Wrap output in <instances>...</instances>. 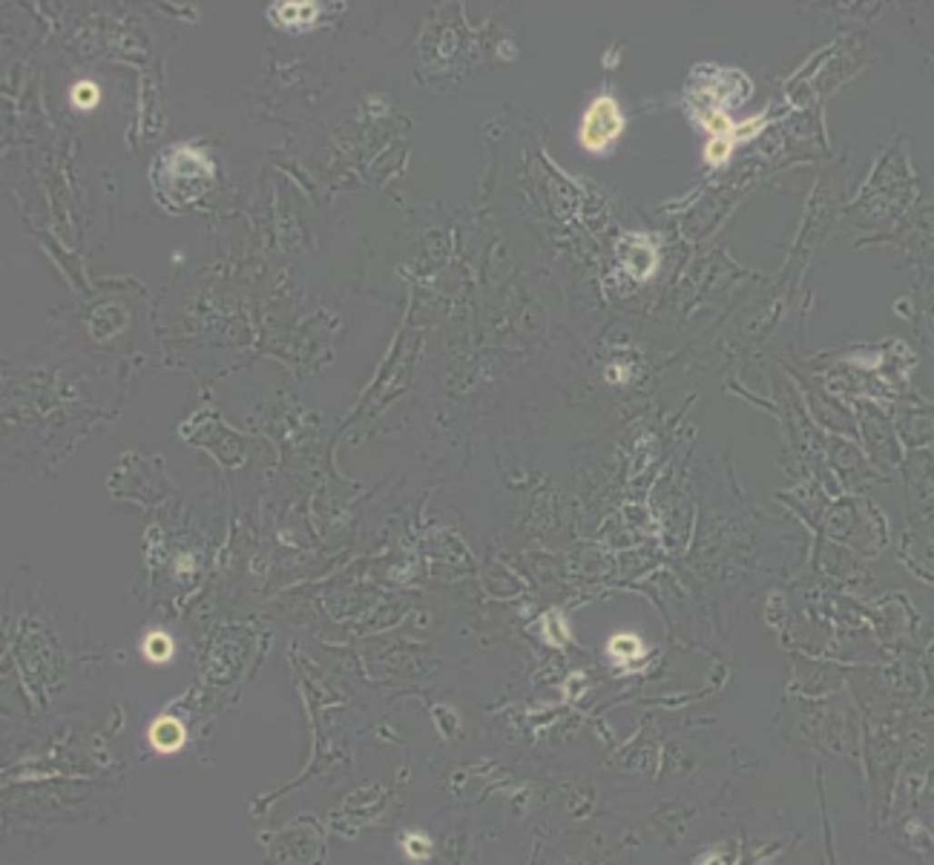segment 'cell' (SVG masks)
<instances>
[{
	"label": "cell",
	"mask_w": 934,
	"mask_h": 865,
	"mask_svg": "<svg viewBox=\"0 0 934 865\" xmlns=\"http://www.w3.org/2000/svg\"><path fill=\"white\" fill-rule=\"evenodd\" d=\"M155 170H167V184H170L167 199H182V202H190V199L199 196V193L190 187V179L204 184V187H210V179H214V164L207 162V155H202L196 150H187V147L164 150L162 155H158Z\"/></svg>",
	"instance_id": "obj_1"
},
{
	"label": "cell",
	"mask_w": 934,
	"mask_h": 865,
	"mask_svg": "<svg viewBox=\"0 0 934 865\" xmlns=\"http://www.w3.org/2000/svg\"><path fill=\"white\" fill-rule=\"evenodd\" d=\"M624 127V118L619 104H615L610 95H601L590 104V110L581 121V144L590 153H604L615 138H619Z\"/></svg>",
	"instance_id": "obj_2"
},
{
	"label": "cell",
	"mask_w": 934,
	"mask_h": 865,
	"mask_svg": "<svg viewBox=\"0 0 934 865\" xmlns=\"http://www.w3.org/2000/svg\"><path fill=\"white\" fill-rule=\"evenodd\" d=\"M730 147H733V141H730V138L716 135V138L710 141V147H708V158H710V162H725L728 153H730Z\"/></svg>",
	"instance_id": "obj_3"
},
{
	"label": "cell",
	"mask_w": 934,
	"mask_h": 865,
	"mask_svg": "<svg viewBox=\"0 0 934 865\" xmlns=\"http://www.w3.org/2000/svg\"><path fill=\"white\" fill-rule=\"evenodd\" d=\"M73 101L78 104V107H93V104L98 101V90L93 84H78L75 93H73Z\"/></svg>",
	"instance_id": "obj_4"
}]
</instances>
